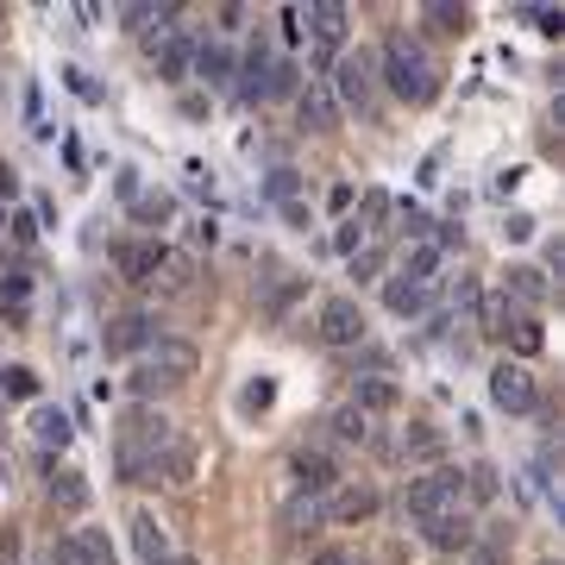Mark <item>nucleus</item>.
<instances>
[{
  "mask_svg": "<svg viewBox=\"0 0 565 565\" xmlns=\"http://www.w3.org/2000/svg\"><path fill=\"white\" fill-rule=\"evenodd\" d=\"M377 76H384V88L403 107H427L440 95V63L427 57V44L408 39V32H390L384 57H377Z\"/></svg>",
  "mask_w": 565,
  "mask_h": 565,
  "instance_id": "f257e3e1",
  "label": "nucleus"
},
{
  "mask_svg": "<svg viewBox=\"0 0 565 565\" xmlns=\"http://www.w3.org/2000/svg\"><path fill=\"white\" fill-rule=\"evenodd\" d=\"M202 371V352H195V340H177V333H158L151 340V352H145V364L132 371V396L139 403H151L158 390H170V384H189Z\"/></svg>",
  "mask_w": 565,
  "mask_h": 565,
  "instance_id": "f03ea898",
  "label": "nucleus"
},
{
  "mask_svg": "<svg viewBox=\"0 0 565 565\" xmlns=\"http://www.w3.org/2000/svg\"><path fill=\"white\" fill-rule=\"evenodd\" d=\"M327 95L340 102V114H371V102H377V57L371 51H340L333 57V70H327Z\"/></svg>",
  "mask_w": 565,
  "mask_h": 565,
  "instance_id": "7ed1b4c3",
  "label": "nucleus"
},
{
  "mask_svg": "<svg viewBox=\"0 0 565 565\" xmlns=\"http://www.w3.org/2000/svg\"><path fill=\"white\" fill-rule=\"evenodd\" d=\"M459 465H434V471H422V478H408L403 484V515H415V522H427V515H440V509H459Z\"/></svg>",
  "mask_w": 565,
  "mask_h": 565,
  "instance_id": "20e7f679",
  "label": "nucleus"
},
{
  "mask_svg": "<svg viewBox=\"0 0 565 565\" xmlns=\"http://www.w3.org/2000/svg\"><path fill=\"white\" fill-rule=\"evenodd\" d=\"M315 333H321L327 352H359L371 340V321H364L359 296H327L321 315H315Z\"/></svg>",
  "mask_w": 565,
  "mask_h": 565,
  "instance_id": "39448f33",
  "label": "nucleus"
},
{
  "mask_svg": "<svg viewBox=\"0 0 565 565\" xmlns=\"http://www.w3.org/2000/svg\"><path fill=\"white\" fill-rule=\"evenodd\" d=\"M151 340H158V315H151V308H120V315H107V327H102L107 359H139V352H151Z\"/></svg>",
  "mask_w": 565,
  "mask_h": 565,
  "instance_id": "423d86ee",
  "label": "nucleus"
},
{
  "mask_svg": "<svg viewBox=\"0 0 565 565\" xmlns=\"http://www.w3.org/2000/svg\"><path fill=\"white\" fill-rule=\"evenodd\" d=\"M384 509V497H377V484H364V478H340V484L327 490V503H321V515L333 527H364L371 515Z\"/></svg>",
  "mask_w": 565,
  "mask_h": 565,
  "instance_id": "0eeeda50",
  "label": "nucleus"
},
{
  "mask_svg": "<svg viewBox=\"0 0 565 565\" xmlns=\"http://www.w3.org/2000/svg\"><path fill=\"white\" fill-rule=\"evenodd\" d=\"M490 403L503 408V415H527V408L541 403V384H534V371L515 359H497L490 364Z\"/></svg>",
  "mask_w": 565,
  "mask_h": 565,
  "instance_id": "6e6552de",
  "label": "nucleus"
},
{
  "mask_svg": "<svg viewBox=\"0 0 565 565\" xmlns=\"http://www.w3.org/2000/svg\"><path fill=\"white\" fill-rule=\"evenodd\" d=\"M345 7H333V0H321V7H308V25H315V82L333 70V57L345 51Z\"/></svg>",
  "mask_w": 565,
  "mask_h": 565,
  "instance_id": "1a4fd4ad",
  "label": "nucleus"
},
{
  "mask_svg": "<svg viewBox=\"0 0 565 565\" xmlns=\"http://www.w3.org/2000/svg\"><path fill=\"white\" fill-rule=\"evenodd\" d=\"M422 541L434 546V553H446V559H452V553H471V546H478V522H471V515H465V509H440V515H427L422 522Z\"/></svg>",
  "mask_w": 565,
  "mask_h": 565,
  "instance_id": "9d476101",
  "label": "nucleus"
},
{
  "mask_svg": "<svg viewBox=\"0 0 565 565\" xmlns=\"http://www.w3.org/2000/svg\"><path fill=\"white\" fill-rule=\"evenodd\" d=\"M446 427L440 422H408L403 427V440H396V459L403 465H427V471H434V465H446Z\"/></svg>",
  "mask_w": 565,
  "mask_h": 565,
  "instance_id": "9b49d317",
  "label": "nucleus"
},
{
  "mask_svg": "<svg viewBox=\"0 0 565 565\" xmlns=\"http://www.w3.org/2000/svg\"><path fill=\"white\" fill-rule=\"evenodd\" d=\"M51 565H114V546L102 527H76V534L51 541Z\"/></svg>",
  "mask_w": 565,
  "mask_h": 565,
  "instance_id": "f8f14e48",
  "label": "nucleus"
},
{
  "mask_svg": "<svg viewBox=\"0 0 565 565\" xmlns=\"http://www.w3.org/2000/svg\"><path fill=\"white\" fill-rule=\"evenodd\" d=\"M264 76H270V39H252L245 57L233 63V95H239L245 107H258L264 102Z\"/></svg>",
  "mask_w": 565,
  "mask_h": 565,
  "instance_id": "ddd939ff",
  "label": "nucleus"
},
{
  "mask_svg": "<svg viewBox=\"0 0 565 565\" xmlns=\"http://www.w3.org/2000/svg\"><path fill=\"white\" fill-rule=\"evenodd\" d=\"M440 264H446L440 245H434V239H415L403 258H396V270H390V277L408 282V289H434V282H440Z\"/></svg>",
  "mask_w": 565,
  "mask_h": 565,
  "instance_id": "4468645a",
  "label": "nucleus"
},
{
  "mask_svg": "<svg viewBox=\"0 0 565 565\" xmlns=\"http://www.w3.org/2000/svg\"><path fill=\"white\" fill-rule=\"evenodd\" d=\"M163 252L158 239H126V245H114V270H120V282H151L163 270Z\"/></svg>",
  "mask_w": 565,
  "mask_h": 565,
  "instance_id": "2eb2a0df",
  "label": "nucleus"
},
{
  "mask_svg": "<svg viewBox=\"0 0 565 565\" xmlns=\"http://www.w3.org/2000/svg\"><path fill=\"white\" fill-rule=\"evenodd\" d=\"M352 408H359L364 422H371V415H396V408H403V384L384 377V371H371V377L352 384Z\"/></svg>",
  "mask_w": 565,
  "mask_h": 565,
  "instance_id": "dca6fc26",
  "label": "nucleus"
},
{
  "mask_svg": "<svg viewBox=\"0 0 565 565\" xmlns=\"http://www.w3.org/2000/svg\"><path fill=\"white\" fill-rule=\"evenodd\" d=\"M296 114H302V132H340V102L327 95V82H302V95H296Z\"/></svg>",
  "mask_w": 565,
  "mask_h": 565,
  "instance_id": "f3484780",
  "label": "nucleus"
},
{
  "mask_svg": "<svg viewBox=\"0 0 565 565\" xmlns=\"http://www.w3.org/2000/svg\"><path fill=\"white\" fill-rule=\"evenodd\" d=\"M88 503H95V490H88V471H76V465L51 471V509H63V515H88Z\"/></svg>",
  "mask_w": 565,
  "mask_h": 565,
  "instance_id": "a211bd4d",
  "label": "nucleus"
},
{
  "mask_svg": "<svg viewBox=\"0 0 565 565\" xmlns=\"http://www.w3.org/2000/svg\"><path fill=\"white\" fill-rule=\"evenodd\" d=\"M471 321L484 340H509V327H515V302H509L503 289H484L478 302H471Z\"/></svg>",
  "mask_w": 565,
  "mask_h": 565,
  "instance_id": "6ab92c4d",
  "label": "nucleus"
},
{
  "mask_svg": "<svg viewBox=\"0 0 565 565\" xmlns=\"http://www.w3.org/2000/svg\"><path fill=\"white\" fill-rule=\"evenodd\" d=\"M497 289H503L509 302H527V308H541L546 296H553V282H546V270H534V264H509Z\"/></svg>",
  "mask_w": 565,
  "mask_h": 565,
  "instance_id": "aec40b11",
  "label": "nucleus"
},
{
  "mask_svg": "<svg viewBox=\"0 0 565 565\" xmlns=\"http://www.w3.org/2000/svg\"><path fill=\"white\" fill-rule=\"evenodd\" d=\"M289 471H296V484H302L308 497H327V490L340 484V465L327 459V452H308V446L289 459Z\"/></svg>",
  "mask_w": 565,
  "mask_h": 565,
  "instance_id": "412c9836",
  "label": "nucleus"
},
{
  "mask_svg": "<svg viewBox=\"0 0 565 565\" xmlns=\"http://www.w3.org/2000/svg\"><path fill=\"white\" fill-rule=\"evenodd\" d=\"M233 51H226L221 39H207V44H195V63H189V76H202L207 88H233Z\"/></svg>",
  "mask_w": 565,
  "mask_h": 565,
  "instance_id": "4be33fe9",
  "label": "nucleus"
},
{
  "mask_svg": "<svg viewBox=\"0 0 565 565\" xmlns=\"http://www.w3.org/2000/svg\"><path fill=\"white\" fill-rule=\"evenodd\" d=\"M132 553H139L145 565L170 559V534H163V522L151 515V509H132Z\"/></svg>",
  "mask_w": 565,
  "mask_h": 565,
  "instance_id": "5701e85b",
  "label": "nucleus"
},
{
  "mask_svg": "<svg viewBox=\"0 0 565 565\" xmlns=\"http://www.w3.org/2000/svg\"><path fill=\"white\" fill-rule=\"evenodd\" d=\"M302 296H308V277H302V270H282V277L264 289V302H258L264 321H289V308L302 302Z\"/></svg>",
  "mask_w": 565,
  "mask_h": 565,
  "instance_id": "b1692460",
  "label": "nucleus"
},
{
  "mask_svg": "<svg viewBox=\"0 0 565 565\" xmlns=\"http://www.w3.org/2000/svg\"><path fill=\"white\" fill-rule=\"evenodd\" d=\"M151 478H163V484H177V490L195 484V440H182L177 434V440L158 452V471H151Z\"/></svg>",
  "mask_w": 565,
  "mask_h": 565,
  "instance_id": "393cba45",
  "label": "nucleus"
},
{
  "mask_svg": "<svg viewBox=\"0 0 565 565\" xmlns=\"http://www.w3.org/2000/svg\"><path fill=\"white\" fill-rule=\"evenodd\" d=\"M70 434H76V427H70V415H63L57 403L32 408V440H39L44 452H63V446H70Z\"/></svg>",
  "mask_w": 565,
  "mask_h": 565,
  "instance_id": "a878e982",
  "label": "nucleus"
},
{
  "mask_svg": "<svg viewBox=\"0 0 565 565\" xmlns=\"http://www.w3.org/2000/svg\"><path fill=\"white\" fill-rule=\"evenodd\" d=\"M189 63H195V44H189V39H163V44H158V63H151V70H158V82L182 88V82H189Z\"/></svg>",
  "mask_w": 565,
  "mask_h": 565,
  "instance_id": "bb28decb",
  "label": "nucleus"
},
{
  "mask_svg": "<svg viewBox=\"0 0 565 565\" xmlns=\"http://www.w3.org/2000/svg\"><path fill=\"white\" fill-rule=\"evenodd\" d=\"M422 20H427V32H440V39H465V32H471V7H452V0H427Z\"/></svg>",
  "mask_w": 565,
  "mask_h": 565,
  "instance_id": "cd10ccee",
  "label": "nucleus"
},
{
  "mask_svg": "<svg viewBox=\"0 0 565 565\" xmlns=\"http://www.w3.org/2000/svg\"><path fill=\"white\" fill-rule=\"evenodd\" d=\"M465 490H459V503H497V490H503V478H497V465L478 459V465H465L459 471Z\"/></svg>",
  "mask_w": 565,
  "mask_h": 565,
  "instance_id": "c85d7f7f",
  "label": "nucleus"
},
{
  "mask_svg": "<svg viewBox=\"0 0 565 565\" xmlns=\"http://www.w3.org/2000/svg\"><path fill=\"white\" fill-rule=\"evenodd\" d=\"M289 95H302V63H296V57H270L264 102H289Z\"/></svg>",
  "mask_w": 565,
  "mask_h": 565,
  "instance_id": "c756f323",
  "label": "nucleus"
},
{
  "mask_svg": "<svg viewBox=\"0 0 565 565\" xmlns=\"http://www.w3.org/2000/svg\"><path fill=\"white\" fill-rule=\"evenodd\" d=\"M132 221H139V226H170V221H177V195H163V189H139V195H132Z\"/></svg>",
  "mask_w": 565,
  "mask_h": 565,
  "instance_id": "7c9ffc66",
  "label": "nucleus"
},
{
  "mask_svg": "<svg viewBox=\"0 0 565 565\" xmlns=\"http://www.w3.org/2000/svg\"><path fill=\"white\" fill-rule=\"evenodd\" d=\"M384 270H390V245H359L345 258V277H359V282H377Z\"/></svg>",
  "mask_w": 565,
  "mask_h": 565,
  "instance_id": "2f4dec72",
  "label": "nucleus"
},
{
  "mask_svg": "<svg viewBox=\"0 0 565 565\" xmlns=\"http://www.w3.org/2000/svg\"><path fill=\"white\" fill-rule=\"evenodd\" d=\"M151 282H158L163 296H189V289H195V264L182 258V252H170V258H163V270Z\"/></svg>",
  "mask_w": 565,
  "mask_h": 565,
  "instance_id": "473e14b6",
  "label": "nucleus"
},
{
  "mask_svg": "<svg viewBox=\"0 0 565 565\" xmlns=\"http://www.w3.org/2000/svg\"><path fill=\"white\" fill-rule=\"evenodd\" d=\"M427 296H434V289H408V282H396V277L384 282V308L396 315V321H408V315H422V308H427Z\"/></svg>",
  "mask_w": 565,
  "mask_h": 565,
  "instance_id": "72a5a7b5",
  "label": "nucleus"
},
{
  "mask_svg": "<svg viewBox=\"0 0 565 565\" xmlns=\"http://www.w3.org/2000/svg\"><path fill=\"white\" fill-rule=\"evenodd\" d=\"M0 390H7V396H13V403H39V371H32V364H7V371H0Z\"/></svg>",
  "mask_w": 565,
  "mask_h": 565,
  "instance_id": "f704fd0d",
  "label": "nucleus"
},
{
  "mask_svg": "<svg viewBox=\"0 0 565 565\" xmlns=\"http://www.w3.org/2000/svg\"><path fill=\"white\" fill-rule=\"evenodd\" d=\"M327 427H333V434H340L345 446H364V440H371V422H364V415H359L352 403H345V408H333V422H327Z\"/></svg>",
  "mask_w": 565,
  "mask_h": 565,
  "instance_id": "c9c22d12",
  "label": "nucleus"
},
{
  "mask_svg": "<svg viewBox=\"0 0 565 565\" xmlns=\"http://www.w3.org/2000/svg\"><path fill=\"white\" fill-rule=\"evenodd\" d=\"M352 221H359L364 233H371V226H384V221H390V195H384V189H364V195H359V214H352Z\"/></svg>",
  "mask_w": 565,
  "mask_h": 565,
  "instance_id": "e433bc0d",
  "label": "nucleus"
},
{
  "mask_svg": "<svg viewBox=\"0 0 565 565\" xmlns=\"http://www.w3.org/2000/svg\"><path fill=\"white\" fill-rule=\"evenodd\" d=\"M509 333H515V352H522V359H534V352L546 345V327L534 321V315H515V327H509Z\"/></svg>",
  "mask_w": 565,
  "mask_h": 565,
  "instance_id": "4c0bfd02",
  "label": "nucleus"
},
{
  "mask_svg": "<svg viewBox=\"0 0 565 565\" xmlns=\"http://www.w3.org/2000/svg\"><path fill=\"white\" fill-rule=\"evenodd\" d=\"M270 202H302V170H289V163H282V170H270Z\"/></svg>",
  "mask_w": 565,
  "mask_h": 565,
  "instance_id": "58836bf2",
  "label": "nucleus"
},
{
  "mask_svg": "<svg viewBox=\"0 0 565 565\" xmlns=\"http://www.w3.org/2000/svg\"><path fill=\"white\" fill-rule=\"evenodd\" d=\"M270 403H277V384H270V377H258V384L239 390V408H245V415H264Z\"/></svg>",
  "mask_w": 565,
  "mask_h": 565,
  "instance_id": "ea45409f",
  "label": "nucleus"
},
{
  "mask_svg": "<svg viewBox=\"0 0 565 565\" xmlns=\"http://www.w3.org/2000/svg\"><path fill=\"white\" fill-rule=\"evenodd\" d=\"M359 245H371V239H364V226H359V221H340V233H333V252H340V258H352Z\"/></svg>",
  "mask_w": 565,
  "mask_h": 565,
  "instance_id": "a19ab883",
  "label": "nucleus"
},
{
  "mask_svg": "<svg viewBox=\"0 0 565 565\" xmlns=\"http://www.w3.org/2000/svg\"><path fill=\"white\" fill-rule=\"evenodd\" d=\"M308 565H359V553L340 546V541H327V546H315V559H308Z\"/></svg>",
  "mask_w": 565,
  "mask_h": 565,
  "instance_id": "79ce46f5",
  "label": "nucleus"
},
{
  "mask_svg": "<svg viewBox=\"0 0 565 565\" xmlns=\"http://www.w3.org/2000/svg\"><path fill=\"white\" fill-rule=\"evenodd\" d=\"M478 296H484V282L471 277V270H459V282H452V308H471Z\"/></svg>",
  "mask_w": 565,
  "mask_h": 565,
  "instance_id": "37998d69",
  "label": "nucleus"
},
{
  "mask_svg": "<svg viewBox=\"0 0 565 565\" xmlns=\"http://www.w3.org/2000/svg\"><path fill=\"white\" fill-rule=\"evenodd\" d=\"M7 226H13V239H20V245L39 239V214H25V207H20V214H7Z\"/></svg>",
  "mask_w": 565,
  "mask_h": 565,
  "instance_id": "c03bdc74",
  "label": "nucleus"
},
{
  "mask_svg": "<svg viewBox=\"0 0 565 565\" xmlns=\"http://www.w3.org/2000/svg\"><path fill=\"white\" fill-rule=\"evenodd\" d=\"M282 221L296 226V233H308V226H315V207L308 202H282Z\"/></svg>",
  "mask_w": 565,
  "mask_h": 565,
  "instance_id": "a18cd8bd",
  "label": "nucleus"
},
{
  "mask_svg": "<svg viewBox=\"0 0 565 565\" xmlns=\"http://www.w3.org/2000/svg\"><path fill=\"white\" fill-rule=\"evenodd\" d=\"M352 202H359V189H352V182H333V189H327V207H333V214H345Z\"/></svg>",
  "mask_w": 565,
  "mask_h": 565,
  "instance_id": "49530a36",
  "label": "nucleus"
},
{
  "mask_svg": "<svg viewBox=\"0 0 565 565\" xmlns=\"http://www.w3.org/2000/svg\"><path fill=\"white\" fill-rule=\"evenodd\" d=\"M465 565H503V546H484V534H478V546L465 553Z\"/></svg>",
  "mask_w": 565,
  "mask_h": 565,
  "instance_id": "de8ad7c7",
  "label": "nucleus"
},
{
  "mask_svg": "<svg viewBox=\"0 0 565 565\" xmlns=\"http://www.w3.org/2000/svg\"><path fill=\"white\" fill-rule=\"evenodd\" d=\"M503 239H534V214H509V221H503Z\"/></svg>",
  "mask_w": 565,
  "mask_h": 565,
  "instance_id": "09e8293b",
  "label": "nucleus"
},
{
  "mask_svg": "<svg viewBox=\"0 0 565 565\" xmlns=\"http://www.w3.org/2000/svg\"><path fill=\"white\" fill-rule=\"evenodd\" d=\"M13 195H20V170H13V163H0V207L13 202Z\"/></svg>",
  "mask_w": 565,
  "mask_h": 565,
  "instance_id": "8fccbe9b",
  "label": "nucleus"
},
{
  "mask_svg": "<svg viewBox=\"0 0 565 565\" xmlns=\"http://www.w3.org/2000/svg\"><path fill=\"white\" fill-rule=\"evenodd\" d=\"M114 189H120V202L132 207V195H139V170H120V177H114Z\"/></svg>",
  "mask_w": 565,
  "mask_h": 565,
  "instance_id": "3c124183",
  "label": "nucleus"
},
{
  "mask_svg": "<svg viewBox=\"0 0 565 565\" xmlns=\"http://www.w3.org/2000/svg\"><path fill=\"white\" fill-rule=\"evenodd\" d=\"M214 239H221V226H214V221H195V226H189V245H214Z\"/></svg>",
  "mask_w": 565,
  "mask_h": 565,
  "instance_id": "603ef678",
  "label": "nucleus"
},
{
  "mask_svg": "<svg viewBox=\"0 0 565 565\" xmlns=\"http://www.w3.org/2000/svg\"><path fill=\"white\" fill-rule=\"evenodd\" d=\"M182 114L189 120H207V95H182Z\"/></svg>",
  "mask_w": 565,
  "mask_h": 565,
  "instance_id": "864d4df0",
  "label": "nucleus"
},
{
  "mask_svg": "<svg viewBox=\"0 0 565 565\" xmlns=\"http://www.w3.org/2000/svg\"><path fill=\"white\" fill-rule=\"evenodd\" d=\"M158 565H202L195 553H170V559H158Z\"/></svg>",
  "mask_w": 565,
  "mask_h": 565,
  "instance_id": "5fc2aeb1",
  "label": "nucleus"
},
{
  "mask_svg": "<svg viewBox=\"0 0 565 565\" xmlns=\"http://www.w3.org/2000/svg\"><path fill=\"white\" fill-rule=\"evenodd\" d=\"M0 226H7V207H0Z\"/></svg>",
  "mask_w": 565,
  "mask_h": 565,
  "instance_id": "6e6d98bb",
  "label": "nucleus"
},
{
  "mask_svg": "<svg viewBox=\"0 0 565 565\" xmlns=\"http://www.w3.org/2000/svg\"><path fill=\"white\" fill-rule=\"evenodd\" d=\"M546 565H553V559H546Z\"/></svg>",
  "mask_w": 565,
  "mask_h": 565,
  "instance_id": "4d7b16f0",
  "label": "nucleus"
}]
</instances>
